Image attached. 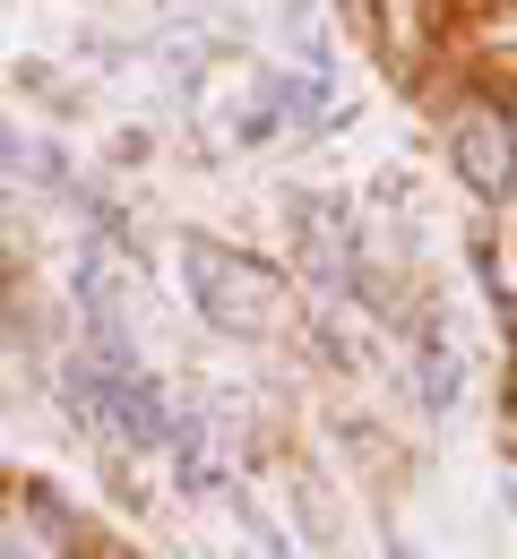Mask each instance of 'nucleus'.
I'll use <instances>...</instances> for the list:
<instances>
[{"label":"nucleus","instance_id":"obj_1","mask_svg":"<svg viewBox=\"0 0 517 559\" xmlns=\"http://www.w3.org/2000/svg\"><path fill=\"white\" fill-rule=\"evenodd\" d=\"M181 267H190V301L216 319L224 336H259V328L285 319V276L242 259V250H224V241H208V233L181 241Z\"/></svg>","mask_w":517,"mask_h":559},{"label":"nucleus","instance_id":"obj_2","mask_svg":"<svg viewBox=\"0 0 517 559\" xmlns=\"http://www.w3.org/2000/svg\"><path fill=\"white\" fill-rule=\"evenodd\" d=\"M448 164L466 173V190L474 199H501L517 173V130L509 112H492V104H457V121H448Z\"/></svg>","mask_w":517,"mask_h":559}]
</instances>
